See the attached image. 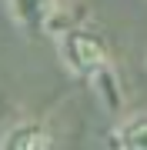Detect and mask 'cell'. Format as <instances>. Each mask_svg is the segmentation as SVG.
<instances>
[{"instance_id":"3957f363","label":"cell","mask_w":147,"mask_h":150,"mask_svg":"<svg viewBox=\"0 0 147 150\" xmlns=\"http://www.w3.org/2000/svg\"><path fill=\"white\" fill-rule=\"evenodd\" d=\"M50 147V137L44 127H37V123H20V127H13L10 134L4 137V147L0 150H47Z\"/></svg>"},{"instance_id":"7a4b0ae2","label":"cell","mask_w":147,"mask_h":150,"mask_svg":"<svg viewBox=\"0 0 147 150\" xmlns=\"http://www.w3.org/2000/svg\"><path fill=\"white\" fill-rule=\"evenodd\" d=\"M10 13L17 17V23H23L27 30L47 27V20L57 13V0H7Z\"/></svg>"},{"instance_id":"6da1fadb","label":"cell","mask_w":147,"mask_h":150,"mask_svg":"<svg viewBox=\"0 0 147 150\" xmlns=\"http://www.w3.org/2000/svg\"><path fill=\"white\" fill-rule=\"evenodd\" d=\"M60 54H64V60L70 64V70H77V74H97V70L107 64V47H104L94 33H84V30L64 33Z\"/></svg>"},{"instance_id":"277c9868","label":"cell","mask_w":147,"mask_h":150,"mask_svg":"<svg viewBox=\"0 0 147 150\" xmlns=\"http://www.w3.org/2000/svg\"><path fill=\"white\" fill-rule=\"evenodd\" d=\"M120 150H147V120H134L120 130Z\"/></svg>"}]
</instances>
